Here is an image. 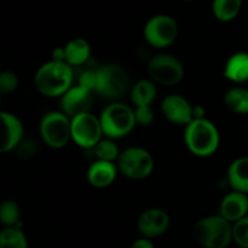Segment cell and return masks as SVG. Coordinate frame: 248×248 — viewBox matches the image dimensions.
Listing matches in <instances>:
<instances>
[{
	"mask_svg": "<svg viewBox=\"0 0 248 248\" xmlns=\"http://www.w3.org/2000/svg\"><path fill=\"white\" fill-rule=\"evenodd\" d=\"M24 128L16 115L0 111V154L16 149L23 140Z\"/></svg>",
	"mask_w": 248,
	"mask_h": 248,
	"instance_id": "14",
	"label": "cell"
},
{
	"mask_svg": "<svg viewBox=\"0 0 248 248\" xmlns=\"http://www.w3.org/2000/svg\"><path fill=\"white\" fill-rule=\"evenodd\" d=\"M74 81V72L65 62L51 60L36 70L34 85L45 97H62Z\"/></svg>",
	"mask_w": 248,
	"mask_h": 248,
	"instance_id": "1",
	"label": "cell"
},
{
	"mask_svg": "<svg viewBox=\"0 0 248 248\" xmlns=\"http://www.w3.org/2000/svg\"><path fill=\"white\" fill-rule=\"evenodd\" d=\"M103 135L109 140L126 137L133 131L136 124L135 109L121 102H113L103 109L99 116Z\"/></svg>",
	"mask_w": 248,
	"mask_h": 248,
	"instance_id": "5",
	"label": "cell"
},
{
	"mask_svg": "<svg viewBox=\"0 0 248 248\" xmlns=\"http://www.w3.org/2000/svg\"><path fill=\"white\" fill-rule=\"evenodd\" d=\"M148 73L155 84L172 86L183 80L184 67L181 61L169 53L154 56L148 64Z\"/></svg>",
	"mask_w": 248,
	"mask_h": 248,
	"instance_id": "8",
	"label": "cell"
},
{
	"mask_svg": "<svg viewBox=\"0 0 248 248\" xmlns=\"http://www.w3.org/2000/svg\"><path fill=\"white\" fill-rule=\"evenodd\" d=\"M193 235L202 248H228L232 241V224L222 216H211L196 222Z\"/></svg>",
	"mask_w": 248,
	"mask_h": 248,
	"instance_id": "3",
	"label": "cell"
},
{
	"mask_svg": "<svg viewBox=\"0 0 248 248\" xmlns=\"http://www.w3.org/2000/svg\"><path fill=\"white\" fill-rule=\"evenodd\" d=\"M118 172L116 162L96 160L87 170V181L94 188H107L115 182Z\"/></svg>",
	"mask_w": 248,
	"mask_h": 248,
	"instance_id": "16",
	"label": "cell"
},
{
	"mask_svg": "<svg viewBox=\"0 0 248 248\" xmlns=\"http://www.w3.org/2000/svg\"><path fill=\"white\" fill-rule=\"evenodd\" d=\"M165 118L174 125L186 126L194 120V107L181 94H169L161 103Z\"/></svg>",
	"mask_w": 248,
	"mask_h": 248,
	"instance_id": "12",
	"label": "cell"
},
{
	"mask_svg": "<svg viewBox=\"0 0 248 248\" xmlns=\"http://www.w3.org/2000/svg\"><path fill=\"white\" fill-rule=\"evenodd\" d=\"M40 136L50 148L62 149L72 140L70 118L63 111H48L40 121Z\"/></svg>",
	"mask_w": 248,
	"mask_h": 248,
	"instance_id": "6",
	"label": "cell"
},
{
	"mask_svg": "<svg viewBox=\"0 0 248 248\" xmlns=\"http://www.w3.org/2000/svg\"><path fill=\"white\" fill-rule=\"evenodd\" d=\"M228 109L236 114H248V89L236 86L228 90L224 96Z\"/></svg>",
	"mask_w": 248,
	"mask_h": 248,
	"instance_id": "21",
	"label": "cell"
},
{
	"mask_svg": "<svg viewBox=\"0 0 248 248\" xmlns=\"http://www.w3.org/2000/svg\"><path fill=\"white\" fill-rule=\"evenodd\" d=\"M184 143L193 155L199 157H208L219 148V131L212 121L203 119H194L186 126Z\"/></svg>",
	"mask_w": 248,
	"mask_h": 248,
	"instance_id": "2",
	"label": "cell"
},
{
	"mask_svg": "<svg viewBox=\"0 0 248 248\" xmlns=\"http://www.w3.org/2000/svg\"><path fill=\"white\" fill-rule=\"evenodd\" d=\"M116 166L120 173L135 181L145 179L154 170V159L147 149L131 147L120 153L116 160Z\"/></svg>",
	"mask_w": 248,
	"mask_h": 248,
	"instance_id": "7",
	"label": "cell"
},
{
	"mask_svg": "<svg viewBox=\"0 0 248 248\" xmlns=\"http://www.w3.org/2000/svg\"><path fill=\"white\" fill-rule=\"evenodd\" d=\"M170 227V216L161 208H149L140 216L137 228L142 237L155 239L167 232Z\"/></svg>",
	"mask_w": 248,
	"mask_h": 248,
	"instance_id": "13",
	"label": "cell"
},
{
	"mask_svg": "<svg viewBox=\"0 0 248 248\" xmlns=\"http://www.w3.org/2000/svg\"><path fill=\"white\" fill-rule=\"evenodd\" d=\"M241 6L242 0H213L212 10L218 21L230 22L236 18Z\"/></svg>",
	"mask_w": 248,
	"mask_h": 248,
	"instance_id": "22",
	"label": "cell"
},
{
	"mask_svg": "<svg viewBox=\"0 0 248 248\" xmlns=\"http://www.w3.org/2000/svg\"><path fill=\"white\" fill-rule=\"evenodd\" d=\"M19 80L16 73L11 70L0 72V93H11L18 87Z\"/></svg>",
	"mask_w": 248,
	"mask_h": 248,
	"instance_id": "27",
	"label": "cell"
},
{
	"mask_svg": "<svg viewBox=\"0 0 248 248\" xmlns=\"http://www.w3.org/2000/svg\"><path fill=\"white\" fill-rule=\"evenodd\" d=\"M0 248H28V240L21 228L10 227L0 232Z\"/></svg>",
	"mask_w": 248,
	"mask_h": 248,
	"instance_id": "23",
	"label": "cell"
},
{
	"mask_svg": "<svg viewBox=\"0 0 248 248\" xmlns=\"http://www.w3.org/2000/svg\"><path fill=\"white\" fill-rule=\"evenodd\" d=\"M21 211L15 201L6 200L0 203V223L6 228L16 227L19 223Z\"/></svg>",
	"mask_w": 248,
	"mask_h": 248,
	"instance_id": "24",
	"label": "cell"
},
{
	"mask_svg": "<svg viewBox=\"0 0 248 248\" xmlns=\"http://www.w3.org/2000/svg\"><path fill=\"white\" fill-rule=\"evenodd\" d=\"M219 216L232 224L248 216V195L232 190L223 198L219 207Z\"/></svg>",
	"mask_w": 248,
	"mask_h": 248,
	"instance_id": "15",
	"label": "cell"
},
{
	"mask_svg": "<svg viewBox=\"0 0 248 248\" xmlns=\"http://www.w3.org/2000/svg\"><path fill=\"white\" fill-rule=\"evenodd\" d=\"M52 60L64 62V47H56L52 52Z\"/></svg>",
	"mask_w": 248,
	"mask_h": 248,
	"instance_id": "32",
	"label": "cell"
},
{
	"mask_svg": "<svg viewBox=\"0 0 248 248\" xmlns=\"http://www.w3.org/2000/svg\"><path fill=\"white\" fill-rule=\"evenodd\" d=\"M72 123V140L84 149H92L102 140V131L99 118L91 113H84L70 118Z\"/></svg>",
	"mask_w": 248,
	"mask_h": 248,
	"instance_id": "9",
	"label": "cell"
},
{
	"mask_svg": "<svg viewBox=\"0 0 248 248\" xmlns=\"http://www.w3.org/2000/svg\"><path fill=\"white\" fill-rule=\"evenodd\" d=\"M93 103V92L79 86L73 85L62 97H61V108L63 113L69 118L90 113Z\"/></svg>",
	"mask_w": 248,
	"mask_h": 248,
	"instance_id": "11",
	"label": "cell"
},
{
	"mask_svg": "<svg viewBox=\"0 0 248 248\" xmlns=\"http://www.w3.org/2000/svg\"><path fill=\"white\" fill-rule=\"evenodd\" d=\"M232 241L241 248H248V216L232 224Z\"/></svg>",
	"mask_w": 248,
	"mask_h": 248,
	"instance_id": "26",
	"label": "cell"
},
{
	"mask_svg": "<svg viewBox=\"0 0 248 248\" xmlns=\"http://www.w3.org/2000/svg\"><path fill=\"white\" fill-rule=\"evenodd\" d=\"M131 78L127 70L119 64H106L97 69L94 93L111 103L119 102L131 91Z\"/></svg>",
	"mask_w": 248,
	"mask_h": 248,
	"instance_id": "4",
	"label": "cell"
},
{
	"mask_svg": "<svg viewBox=\"0 0 248 248\" xmlns=\"http://www.w3.org/2000/svg\"><path fill=\"white\" fill-rule=\"evenodd\" d=\"M131 248H155V246L150 239L140 237V239L136 240V241L131 245Z\"/></svg>",
	"mask_w": 248,
	"mask_h": 248,
	"instance_id": "31",
	"label": "cell"
},
{
	"mask_svg": "<svg viewBox=\"0 0 248 248\" xmlns=\"http://www.w3.org/2000/svg\"><path fill=\"white\" fill-rule=\"evenodd\" d=\"M227 177L232 190L248 195V156L234 160L228 169Z\"/></svg>",
	"mask_w": 248,
	"mask_h": 248,
	"instance_id": "18",
	"label": "cell"
},
{
	"mask_svg": "<svg viewBox=\"0 0 248 248\" xmlns=\"http://www.w3.org/2000/svg\"><path fill=\"white\" fill-rule=\"evenodd\" d=\"M0 101H1V93H0Z\"/></svg>",
	"mask_w": 248,
	"mask_h": 248,
	"instance_id": "34",
	"label": "cell"
},
{
	"mask_svg": "<svg viewBox=\"0 0 248 248\" xmlns=\"http://www.w3.org/2000/svg\"><path fill=\"white\" fill-rule=\"evenodd\" d=\"M224 77L235 84L248 81V53L236 52L230 56L224 67Z\"/></svg>",
	"mask_w": 248,
	"mask_h": 248,
	"instance_id": "17",
	"label": "cell"
},
{
	"mask_svg": "<svg viewBox=\"0 0 248 248\" xmlns=\"http://www.w3.org/2000/svg\"><path fill=\"white\" fill-rule=\"evenodd\" d=\"M178 35V24L167 15L152 17L144 27V38L150 46L156 48L169 47L176 41Z\"/></svg>",
	"mask_w": 248,
	"mask_h": 248,
	"instance_id": "10",
	"label": "cell"
},
{
	"mask_svg": "<svg viewBox=\"0 0 248 248\" xmlns=\"http://www.w3.org/2000/svg\"><path fill=\"white\" fill-rule=\"evenodd\" d=\"M36 149H38L36 143L31 138H23L16 147L17 155L22 159H29V157L34 156Z\"/></svg>",
	"mask_w": 248,
	"mask_h": 248,
	"instance_id": "30",
	"label": "cell"
},
{
	"mask_svg": "<svg viewBox=\"0 0 248 248\" xmlns=\"http://www.w3.org/2000/svg\"><path fill=\"white\" fill-rule=\"evenodd\" d=\"M94 154H96L97 160H102V161H109V162H116L120 155V150L119 147L115 144L114 140H99L98 144L93 148Z\"/></svg>",
	"mask_w": 248,
	"mask_h": 248,
	"instance_id": "25",
	"label": "cell"
},
{
	"mask_svg": "<svg viewBox=\"0 0 248 248\" xmlns=\"http://www.w3.org/2000/svg\"><path fill=\"white\" fill-rule=\"evenodd\" d=\"M135 119L136 124L140 126H149L152 125L155 119L154 110L150 106L136 107L135 108Z\"/></svg>",
	"mask_w": 248,
	"mask_h": 248,
	"instance_id": "28",
	"label": "cell"
},
{
	"mask_svg": "<svg viewBox=\"0 0 248 248\" xmlns=\"http://www.w3.org/2000/svg\"><path fill=\"white\" fill-rule=\"evenodd\" d=\"M183 1H190V0H183Z\"/></svg>",
	"mask_w": 248,
	"mask_h": 248,
	"instance_id": "33",
	"label": "cell"
},
{
	"mask_svg": "<svg viewBox=\"0 0 248 248\" xmlns=\"http://www.w3.org/2000/svg\"><path fill=\"white\" fill-rule=\"evenodd\" d=\"M78 85L94 93L97 86V69H89L82 72L78 79Z\"/></svg>",
	"mask_w": 248,
	"mask_h": 248,
	"instance_id": "29",
	"label": "cell"
},
{
	"mask_svg": "<svg viewBox=\"0 0 248 248\" xmlns=\"http://www.w3.org/2000/svg\"><path fill=\"white\" fill-rule=\"evenodd\" d=\"M91 56V46L82 38H74L64 46V62L70 67H77L87 62Z\"/></svg>",
	"mask_w": 248,
	"mask_h": 248,
	"instance_id": "19",
	"label": "cell"
},
{
	"mask_svg": "<svg viewBox=\"0 0 248 248\" xmlns=\"http://www.w3.org/2000/svg\"><path fill=\"white\" fill-rule=\"evenodd\" d=\"M157 94L156 84L152 79L140 80L131 87V101L136 107L152 106Z\"/></svg>",
	"mask_w": 248,
	"mask_h": 248,
	"instance_id": "20",
	"label": "cell"
}]
</instances>
